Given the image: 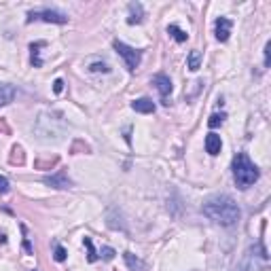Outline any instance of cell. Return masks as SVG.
I'll list each match as a JSON object with an SVG mask.
<instances>
[{
    "label": "cell",
    "mask_w": 271,
    "mask_h": 271,
    "mask_svg": "<svg viewBox=\"0 0 271 271\" xmlns=\"http://www.w3.org/2000/svg\"><path fill=\"white\" fill-rule=\"evenodd\" d=\"M115 51L123 57L127 70H132V72H134L136 68L140 66V62H142V53H140V51L134 49V47H130V45H125V42H121V40H115Z\"/></svg>",
    "instance_id": "cell-4"
},
{
    "label": "cell",
    "mask_w": 271,
    "mask_h": 271,
    "mask_svg": "<svg viewBox=\"0 0 271 271\" xmlns=\"http://www.w3.org/2000/svg\"><path fill=\"white\" fill-rule=\"evenodd\" d=\"M45 45H47V42H42V40H38V42H34V45H30V51H32V64L36 66V68L42 66V59H40V55H38V53H40L38 49H42Z\"/></svg>",
    "instance_id": "cell-16"
},
{
    "label": "cell",
    "mask_w": 271,
    "mask_h": 271,
    "mask_svg": "<svg viewBox=\"0 0 271 271\" xmlns=\"http://www.w3.org/2000/svg\"><path fill=\"white\" fill-rule=\"evenodd\" d=\"M231 28H233V21L227 19V17H218L216 23H214V30H216V38L220 42H227L229 36H231Z\"/></svg>",
    "instance_id": "cell-6"
},
{
    "label": "cell",
    "mask_w": 271,
    "mask_h": 271,
    "mask_svg": "<svg viewBox=\"0 0 271 271\" xmlns=\"http://www.w3.org/2000/svg\"><path fill=\"white\" fill-rule=\"evenodd\" d=\"M23 248H25V252H30V254L34 252V250H32V244H30L28 240H23Z\"/></svg>",
    "instance_id": "cell-25"
},
{
    "label": "cell",
    "mask_w": 271,
    "mask_h": 271,
    "mask_svg": "<svg viewBox=\"0 0 271 271\" xmlns=\"http://www.w3.org/2000/svg\"><path fill=\"white\" fill-rule=\"evenodd\" d=\"M267 250L263 248V244H257V246H250L246 254L242 257L240 265H237L235 271H263L267 267Z\"/></svg>",
    "instance_id": "cell-3"
},
{
    "label": "cell",
    "mask_w": 271,
    "mask_h": 271,
    "mask_svg": "<svg viewBox=\"0 0 271 271\" xmlns=\"http://www.w3.org/2000/svg\"><path fill=\"white\" fill-rule=\"evenodd\" d=\"M83 244H85V248H87V261L89 263H96L100 257H98V252H96V248H93V244H91V237H83Z\"/></svg>",
    "instance_id": "cell-17"
},
{
    "label": "cell",
    "mask_w": 271,
    "mask_h": 271,
    "mask_svg": "<svg viewBox=\"0 0 271 271\" xmlns=\"http://www.w3.org/2000/svg\"><path fill=\"white\" fill-rule=\"evenodd\" d=\"M34 271H36V269H34Z\"/></svg>",
    "instance_id": "cell-26"
},
{
    "label": "cell",
    "mask_w": 271,
    "mask_h": 271,
    "mask_svg": "<svg viewBox=\"0 0 271 271\" xmlns=\"http://www.w3.org/2000/svg\"><path fill=\"white\" fill-rule=\"evenodd\" d=\"M62 89H64V81H62V79H55V83H53V91H55V93H62Z\"/></svg>",
    "instance_id": "cell-23"
},
{
    "label": "cell",
    "mask_w": 271,
    "mask_h": 271,
    "mask_svg": "<svg viewBox=\"0 0 271 271\" xmlns=\"http://www.w3.org/2000/svg\"><path fill=\"white\" fill-rule=\"evenodd\" d=\"M42 182L49 184V186H55V189H70V186H72L70 178H68V174L62 172V169H59L57 174H53V176H47Z\"/></svg>",
    "instance_id": "cell-7"
},
{
    "label": "cell",
    "mask_w": 271,
    "mask_h": 271,
    "mask_svg": "<svg viewBox=\"0 0 271 271\" xmlns=\"http://www.w3.org/2000/svg\"><path fill=\"white\" fill-rule=\"evenodd\" d=\"M91 70L93 72H110L108 64H91Z\"/></svg>",
    "instance_id": "cell-22"
},
{
    "label": "cell",
    "mask_w": 271,
    "mask_h": 271,
    "mask_svg": "<svg viewBox=\"0 0 271 271\" xmlns=\"http://www.w3.org/2000/svg\"><path fill=\"white\" fill-rule=\"evenodd\" d=\"M53 259H55L57 263H64V261H66V250H64V246L55 244V250H53Z\"/></svg>",
    "instance_id": "cell-18"
},
{
    "label": "cell",
    "mask_w": 271,
    "mask_h": 271,
    "mask_svg": "<svg viewBox=\"0 0 271 271\" xmlns=\"http://www.w3.org/2000/svg\"><path fill=\"white\" fill-rule=\"evenodd\" d=\"M8 189H11V184H8V180L4 176H0V195H6Z\"/></svg>",
    "instance_id": "cell-21"
},
{
    "label": "cell",
    "mask_w": 271,
    "mask_h": 271,
    "mask_svg": "<svg viewBox=\"0 0 271 271\" xmlns=\"http://www.w3.org/2000/svg\"><path fill=\"white\" fill-rule=\"evenodd\" d=\"M123 259H125V265L130 267V271H148V265L144 261H140L136 254L132 252H123Z\"/></svg>",
    "instance_id": "cell-11"
},
{
    "label": "cell",
    "mask_w": 271,
    "mask_h": 271,
    "mask_svg": "<svg viewBox=\"0 0 271 271\" xmlns=\"http://www.w3.org/2000/svg\"><path fill=\"white\" fill-rule=\"evenodd\" d=\"M15 100V87L8 83H0V106H6Z\"/></svg>",
    "instance_id": "cell-13"
},
{
    "label": "cell",
    "mask_w": 271,
    "mask_h": 271,
    "mask_svg": "<svg viewBox=\"0 0 271 271\" xmlns=\"http://www.w3.org/2000/svg\"><path fill=\"white\" fill-rule=\"evenodd\" d=\"M201 212L210 220H214V223L223 225V227H233L242 216L240 206H237L235 199L229 197V195H212V197L203 201Z\"/></svg>",
    "instance_id": "cell-1"
},
{
    "label": "cell",
    "mask_w": 271,
    "mask_h": 271,
    "mask_svg": "<svg viewBox=\"0 0 271 271\" xmlns=\"http://www.w3.org/2000/svg\"><path fill=\"white\" fill-rule=\"evenodd\" d=\"M269 51H271V42L265 45V66H269Z\"/></svg>",
    "instance_id": "cell-24"
},
{
    "label": "cell",
    "mask_w": 271,
    "mask_h": 271,
    "mask_svg": "<svg viewBox=\"0 0 271 271\" xmlns=\"http://www.w3.org/2000/svg\"><path fill=\"white\" fill-rule=\"evenodd\" d=\"M144 21V8L140 2H132L130 4V17H127V23L134 25V23H142Z\"/></svg>",
    "instance_id": "cell-12"
},
{
    "label": "cell",
    "mask_w": 271,
    "mask_h": 271,
    "mask_svg": "<svg viewBox=\"0 0 271 271\" xmlns=\"http://www.w3.org/2000/svg\"><path fill=\"white\" fill-rule=\"evenodd\" d=\"M152 85H155L157 91L161 93V98H167L174 89V85H172V81H169L167 74H155L152 76Z\"/></svg>",
    "instance_id": "cell-8"
},
{
    "label": "cell",
    "mask_w": 271,
    "mask_h": 271,
    "mask_svg": "<svg viewBox=\"0 0 271 271\" xmlns=\"http://www.w3.org/2000/svg\"><path fill=\"white\" fill-rule=\"evenodd\" d=\"M186 68H189V70H199L201 68V53L197 49H193L191 53H189V59H186Z\"/></svg>",
    "instance_id": "cell-14"
},
{
    "label": "cell",
    "mask_w": 271,
    "mask_h": 271,
    "mask_svg": "<svg viewBox=\"0 0 271 271\" xmlns=\"http://www.w3.org/2000/svg\"><path fill=\"white\" fill-rule=\"evenodd\" d=\"M261 178L259 167L252 163L246 152H237L233 157V180L240 189H248Z\"/></svg>",
    "instance_id": "cell-2"
},
{
    "label": "cell",
    "mask_w": 271,
    "mask_h": 271,
    "mask_svg": "<svg viewBox=\"0 0 271 271\" xmlns=\"http://www.w3.org/2000/svg\"><path fill=\"white\" fill-rule=\"evenodd\" d=\"M167 34H169V36H172L176 42H186V38H189V34H186L184 30H180V28H178V25H167Z\"/></svg>",
    "instance_id": "cell-15"
},
{
    "label": "cell",
    "mask_w": 271,
    "mask_h": 271,
    "mask_svg": "<svg viewBox=\"0 0 271 271\" xmlns=\"http://www.w3.org/2000/svg\"><path fill=\"white\" fill-rule=\"evenodd\" d=\"M132 108L136 110V113L150 115V113H155V102H152L150 98H140V100H134L132 102Z\"/></svg>",
    "instance_id": "cell-10"
},
{
    "label": "cell",
    "mask_w": 271,
    "mask_h": 271,
    "mask_svg": "<svg viewBox=\"0 0 271 271\" xmlns=\"http://www.w3.org/2000/svg\"><path fill=\"white\" fill-rule=\"evenodd\" d=\"M28 21H47V23H59L64 25L68 23V15L55 8H40V11H30L28 13Z\"/></svg>",
    "instance_id": "cell-5"
},
{
    "label": "cell",
    "mask_w": 271,
    "mask_h": 271,
    "mask_svg": "<svg viewBox=\"0 0 271 271\" xmlns=\"http://www.w3.org/2000/svg\"><path fill=\"white\" fill-rule=\"evenodd\" d=\"M220 148H223V140H220V136L218 134H208L206 136V152L208 155H212V157H216L218 152H220Z\"/></svg>",
    "instance_id": "cell-9"
},
{
    "label": "cell",
    "mask_w": 271,
    "mask_h": 271,
    "mask_svg": "<svg viewBox=\"0 0 271 271\" xmlns=\"http://www.w3.org/2000/svg\"><path fill=\"white\" fill-rule=\"evenodd\" d=\"M223 121H225V115H212L210 119H208V125L214 130V127H218V125H223Z\"/></svg>",
    "instance_id": "cell-19"
},
{
    "label": "cell",
    "mask_w": 271,
    "mask_h": 271,
    "mask_svg": "<svg viewBox=\"0 0 271 271\" xmlns=\"http://www.w3.org/2000/svg\"><path fill=\"white\" fill-rule=\"evenodd\" d=\"M115 248H110V246H106V248H102V252L98 254V257H102V259H104V261H113L115 259Z\"/></svg>",
    "instance_id": "cell-20"
}]
</instances>
